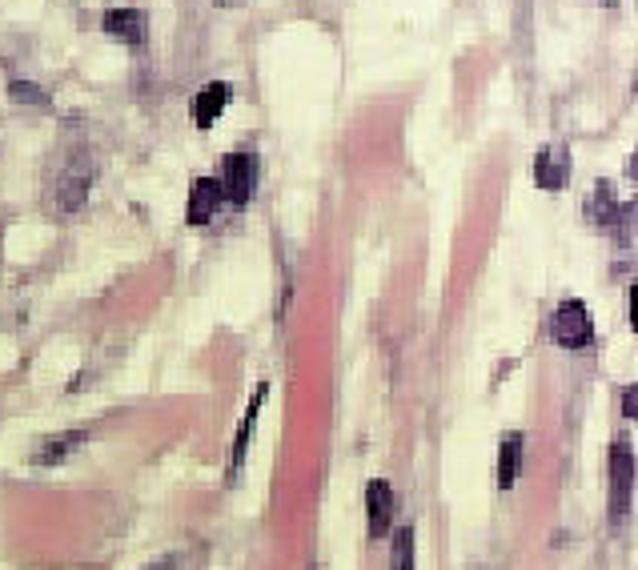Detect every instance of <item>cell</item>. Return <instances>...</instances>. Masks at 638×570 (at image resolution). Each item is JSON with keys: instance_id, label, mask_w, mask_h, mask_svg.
Wrapping results in <instances>:
<instances>
[{"instance_id": "cell-1", "label": "cell", "mask_w": 638, "mask_h": 570, "mask_svg": "<svg viewBox=\"0 0 638 570\" xmlns=\"http://www.w3.org/2000/svg\"><path fill=\"white\" fill-rule=\"evenodd\" d=\"M606 474H610V494H606V506H610V522H626L630 514V502H634V446L626 434H618L610 442V462H606Z\"/></svg>"}, {"instance_id": "cell-2", "label": "cell", "mask_w": 638, "mask_h": 570, "mask_svg": "<svg viewBox=\"0 0 638 570\" xmlns=\"http://www.w3.org/2000/svg\"><path fill=\"white\" fill-rule=\"evenodd\" d=\"M550 334H554V342L562 350H586L594 342V322H590L586 302H578V298L562 302L554 310V318H550Z\"/></svg>"}, {"instance_id": "cell-3", "label": "cell", "mask_w": 638, "mask_h": 570, "mask_svg": "<svg viewBox=\"0 0 638 570\" xmlns=\"http://www.w3.org/2000/svg\"><path fill=\"white\" fill-rule=\"evenodd\" d=\"M221 189H225V201L229 205H245L257 189V153L253 149H237L225 157L221 165Z\"/></svg>"}, {"instance_id": "cell-4", "label": "cell", "mask_w": 638, "mask_h": 570, "mask_svg": "<svg viewBox=\"0 0 638 570\" xmlns=\"http://www.w3.org/2000/svg\"><path fill=\"white\" fill-rule=\"evenodd\" d=\"M394 510H398L394 486L386 478H370V486H366V530H370L374 542L394 530Z\"/></svg>"}, {"instance_id": "cell-5", "label": "cell", "mask_w": 638, "mask_h": 570, "mask_svg": "<svg viewBox=\"0 0 638 570\" xmlns=\"http://www.w3.org/2000/svg\"><path fill=\"white\" fill-rule=\"evenodd\" d=\"M534 181L542 189H550V193L566 189V181H570V153H566V145H542L538 149V157H534Z\"/></svg>"}, {"instance_id": "cell-6", "label": "cell", "mask_w": 638, "mask_h": 570, "mask_svg": "<svg viewBox=\"0 0 638 570\" xmlns=\"http://www.w3.org/2000/svg\"><path fill=\"white\" fill-rule=\"evenodd\" d=\"M89 181H93V169L85 161L69 165L61 173V181H57V209L61 213H77L85 205V197H89Z\"/></svg>"}, {"instance_id": "cell-7", "label": "cell", "mask_w": 638, "mask_h": 570, "mask_svg": "<svg viewBox=\"0 0 638 570\" xmlns=\"http://www.w3.org/2000/svg\"><path fill=\"white\" fill-rule=\"evenodd\" d=\"M265 398H269V382H261V386L253 390V398H249V406H245V414H241V426H237V434H233V454H229V478H233V474L241 470V462H245V450H249V438H253V426H257V414H261Z\"/></svg>"}, {"instance_id": "cell-8", "label": "cell", "mask_w": 638, "mask_h": 570, "mask_svg": "<svg viewBox=\"0 0 638 570\" xmlns=\"http://www.w3.org/2000/svg\"><path fill=\"white\" fill-rule=\"evenodd\" d=\"M101 25L109 37H117L125 45H145V37H149V17L141 9H109Z\"/></svg>"}, {"instance_id": "cell-9", "label": "cell", "mask_w": 638, "mask_h": 570, "mask_svg": "<svg viewBox=\"0 0 638 570\" xmlns=\"http://www.w3.org/2000/svg\"><path fill=\"white\" fill-rule=\"evenodd\" d=\"M221 201H225L221 181H213V177H197V181H193V189H189V225H205V221H213V213L221 209Z\"/></svg>"}, {"instance_id": "cell-10", "label": "cell", "mask_w": 638, "mask_h": 570, "mask_svg": "<svg viewBox=\"0 0 638 570\" xmlns=\"http://www.w3.org/2000/svg\"><path fill=\"white\" fill-rule=\"evenodd\" d=\"M522 454H526V434L518 430H506L502 442H498V486L510 490L522 474Z\"/></svg>"}, {"instance_id": "cell-11", "label": "cell", "mask_w": 638, "mask_h": 570, "mask_svg": "<svg viewBox=\"0 0 638 570\" xmlns=\"http://www.w3.org/2000/svg\"><path fill=\"white\" fill-rule=\"evenodd\" d=\"M225 105H229V85L225 81H209L197 97H193V121H197V129H209L221 113H225Z\"/></svg>"}, {"instance_id": "cell-12", "label": "cell", "mask_w": 638, "mask_h": 570, "mask_svg": "<svg viewBox=\"0 0 638 570\" xmlns=\"http://www.w3.org/2000/svg\"><path fill=\"white\" fill-rule=\"evenodd\" d=\"M85 442V430H65V434H53V438H45L37 450H33V466H57V462H65L77 446Z\"/></svg>"}, {"instance_id": "cell-13", "label": "cell", "mask_w": 638, "mask_h": 570, "mask_svg": "<svg viewBox=\"0 0 638 570\" xmlns=\"http://www.w3.org/2000/svg\"><path fill=\"white\" fill-rule=\"evenodd\" d=\"M390 570H414V530H410V526H398V530H394Z\"/></svg>"}, {"instance_id": "cell-14", "label": "cell", "mask_w": 638, "mask_h": 570, "mask_svg": "<svg viewBox=\"0 0 638 570\" xmlns=\"http://www.w3.org/2000/svg\"><path fill=\"white\" fill-rule=\"evenodd\" d=\"M586 213H590L598 225H610V221L618 217V201H614V193H610V181H598V189H594V201L586 205Z\"/></svg>"}, {"instance_id": "cell-15", "label": "cell", "mask_w": 638, "mask_h": 570, "mask_svg": "<svg viewBox=\"0 0 638 570\" xmlns=\"http://www.w3.org/2000/svg\"><path fill=\"white\" fill-rule=\"evenodd\" d=\"M9 97H13L17 105H33V109H49V93H45L41 85H33V81H13V85H9Z\"/></svg>"}, {"instance_id": "cell-16", "label": "cell", "mask_w": 638, "mask_h": 570, "mask_svg": "<svg viewBox=\"0 0 638 570\" xmlns=\"http://www.w3.org/2000/svg\"><path fill=\"white\" fill-rule=\"evenodd\" d=\"M622 414H626L630 422H638V382L622 390Z\"/></svg>"}, {"instance_id": "cell-17", "label": "cell", "mask_w": 638, "mask_h": 570, "mask_svg": "<svg viewBox=\"0 0 638 570\" xmlns=\"http://www.w3.org/2000/svg\"><path fill=\"white\" fill-rule=\"evenodd\" d=\"M630 326H634V334H638V281L630 285Z\"/></svg>"}, {"instance_id": "cell-18", "label": "cell", "mask_w": 638, "mask_h": 570, "mask_svg": "<svg viewBox=\"0 0 638 570\" xmlns=\"http://www.w3.org/2000/svg\"><path fill=\"white\" fill-rule=\"evenodd\" d=\"M149 570H177V566H173V558H161V562H153Z\"/></svg>"}, {"instance_id": "cell-19", "label": "cell", "mask_w": 638, "mask_h": 570, "mask_svg": "<svg viewBox=\"0 0 638 570\" xmlns=\"http://www.w3.org/2000/svg\"><path fill=\"white\" fill-rule=\"evenodd\" d=\"M630 177H634V181H638V149H634V153H630Z\"/></svg>"}, {"instance_id": "cell-20", "label": "cell", "mask_w": 638, "mask_h": 570, "mask_svg": "<svg viewBox=\"0 0 638 570\" xmlns=\"http://www.w3.org/2000/svg\"><path fill=\"white\" fill-rule=\"evenodd\" d=\"M602 5H618V0H602Z\"/></svg>"}, {"instance_id": "cell-21", "label": "cell", "mask_w": 638, "mask_h": 570, "mask_svg": "<svg viewBox=\"0 0 638 570\" xmlns=\"http://www.w3.org/2000/svg\"><path fill=\"white\" fill-rule=\"evenodd\" d=\"M634 93H638V77H634Z\"/></svg>"}]
</instances>
